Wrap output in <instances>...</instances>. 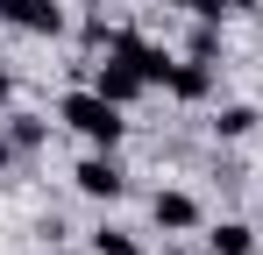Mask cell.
<instances>
[{"mask_svg":"<svg viewBox=\"0 0 263 255\" xmlns=\"http://www.w3.org/2000/svg\"><path fill=\"white\" fill-rule=\"evenodd\" d=\"M57 121L71 128V135H86L92 149H121V135H128V107H114L107 92H64L57 99Z\"/></svg>","mask_w":263,"mask_h":255,"instance_id":"obj_1","label":"cell"},{"mask_svg":"<svg viewBox=\"0 0 263 255\" xmlns=\"http://www.w3.org/2000/svg\"><path fill=\"white\" fill-rule=\"evenodd\" d=\"M71 184H79V192H86V199H107V206H114V199H121V192H128V170L114 163V149H92L86 163L71 170Z\"/></svg>","mask_w":263,"mask_h":255,"instance_id":"obj_2","label":"cell"},{"mask_svg":"<svg viewBox=\"0 0 263 255\" xmlns=\"http://www.w3.org/2000/svg\"><path fill=\"white\" fill-rule=\"evenodd\" d=\"M0 22L22 36H64V7L57 0H0Z\"/></svg>","mask_w":263,"mask_h":255,"instance_id":"obj_3","label":"cell"},{"mask_svg":"<svg viewBox=\"0 0 263 255\" xmlns=\"http://www.w3.org/2000/svg\"><path fill=\"white\" fill-rule=\"evenodd\" d=\"M92 92H107V99H114V107H135V99H142V92H149V78H142V71H135L128 57H107V64H100V71H92Z\"/></svg>","mask_w":263,"mask_h":255,"instance_id":"obj_4","label":"cell"},{"mask_svg":"<svg viewBox=\"0 0 263 255\" xmlns=\"http://www.w3.org/2000/svg\"><path fill=\"white\" fill-rule=\"evenodd\" d=\"M149 220H157L164 234H192V227H206V206H199L192 192H157V199H149Z\"/></svg>","mask_w":263,"mask_h":255,"instance_id":"obj_5","label":"cell"},{"mask_svg":"<svg viewBox=\"0 0 263 255\" xmlns=\"http://www.w3.org/2000/svg\"><path fill=\"white\" fill-rule=\"evenodd\" d=\"M171 99H185V107H199V99H214V64H199V57H185L171 71V85H164Z\"/></svg>","mask_w":263,"mask_h":255,"instance_id":"obj_6","label":"cell"},{"mask_svg":"<svg viewBox=\"0 0 263 255\" xmlns=\"http://www.w3.org/2000/svg\"><path fill=\"white\" fill-rule=\"evenodd\" d=\"M206 248L214 255H256V227L249 220H220V227H206Z\"/></svg>","mask_w":263,"mask_h":255,"instance_id":"obj_7","label":"cell"},{"mask_svg":"<svg viewBox=\"0 0 263 255\" xmlns=\"http://www.w3.org/2000/svg\"><path fill=\"white\" fill-rule=\"evenodd\" d=\"M0 128L14 135V149H22V156H36V149H43V135H50V121H43V114H7Z\"/></svg>","mask_w":263,"mask_h":255,"instance_id":"obj_8","label":"cell"},{"mask_svg":"<svg viewBox=\"0 0 263 255\" xmlns=\"http://www.w3.org/2000/svg\"><path fill=\"white\" fill-rule=\"evenodd\" d=\"M249 128H263V114H256V107H242V99H235V107H220V114H214V135H220V142H242Z\"/></svg>","mask_w":263,"mask_h":255,"instance_id":"obj_9","label":"cell"},{"mask_svg":"<svg viewBox=\"0 0 263 255\" xmlns=\"http://www.w3.org/2000/svg\"><path fill=\"white\" fill-rule=\"evenodd\" d=\"M185 57L214 64V57H220V22H206V14H192V42H185Z\"/></svg>","mask_w":263,"mask_h":255,"instance_id":"obj_10","label":"cell"},{"mask_svg":"<svg viewBox=\"0 0 263 255\" xmlns=\"http://www.w3.org/2000/svg\"><path fill=\"white\" fill-rule=\"evenodd\" d=\"M92 255H142V248H135V234H121V227H92Z\"/></svg>","mask_w":263,"mask_h":255,"instance_id":"obj_11","label":"cell"},{"mask_svg":"<svg viewBox=\"0 0 263 255\" xmlns=\"http://www.w3.org/2000/svg\"><path fill=\"white\" fill-rule=\"evenodd\" d=\"M171 7H185V14H206V22H220V0H171Z\"/></svg>","mask_w":263,"mask_h":255,"instance_id":"obj_12","label":"cell"},{"mask_svg":"<svg viewBox=\"0 0 263 255\" xmlns=\"http://www.w3.org/2000/svg\"><path fill=\"white\" fill-rule=\"evenodd\" d=\"M14 156H22V149H14V135L0 128V170H14Z\"/></svg>","mask_w":263,"mask_h":255,"instance_id":"obj_13","label":"cell"},{"mask_svg":"<svg viewBox=\"0 0 263 255\" xmlns=\"http://www.w3.org/2000/svg\"><path fill=\"white\" fill-rule=\"evenodd\" d=\"M249 7H263V0H220V14H249Z\"/></svg>","mask_w":263,"mask_h":255,"instance_id":"obj_14","label":"cell"},{"mask_svg":"<svg viewBox=\"0 0 263 255\" xmlns=\"http://www.w3.org/2000/svg\"><path fill=\"white\" fill-rule=\"evenodd\" d=\"M7 85H14V78H7V64H0V99H7Z\"/></svg>","mask_w":263,"mask_h":255,"instance_id":"obj_15","label":"cell"},{"mask_svg":"<svg viewBox=\"0 0 263 255\" xmlns=\"http://www.w3.org/2000/svg\"><path fill=\"white\" fill-rule=\"evenodd\" d=\"M50 255H64V248H50Z\"/></svg>","mask_w":263,"mask_h":255,"instance_id":"obj_16","label":"cell"}]
</instances>
